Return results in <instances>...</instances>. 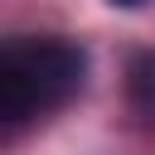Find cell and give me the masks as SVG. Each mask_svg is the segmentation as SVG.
<instances>
[{
    "label": "cell",
    "mask_w": 155,
    "mask_h": 155,
    "mask_svg": "<svg viewBox=\"0 0 155 155\" xmlns=\"http://www.w3.org/2000/svg\"><path fill=\"white\" fill-rule=\"evenodd\" d=\"M82 73L87 58L68 39H0V126H19L63 107L82 87Z\"/></svg>",
    "instance_id": "obj_1"
},
{
    "label": "cell",
    "mask_w": 155,
    "mask_h": 155,
    "mask_svg": "<svg viewBox=\"0 0 155 155\" xmlns=\"http://www.w3.org/2000/svg\"><path fill=\"white\" fill-rule=\"evenodd\" d=\"M131 92H136L140 107L155 111V53H145V58L136 63V73H131Z\"/></svg>",
    "instance_id": "obj_2"
},
{
    "label": "cell",
    "mask_w": 155,
    "mask_h": 155,
    "mask_svg": "<svg viewBox=\"0 0 155 155\" xmlns=\"http://www.w3.org/2000/svg\"><path fill=\"white\" fill-rule=\"evenodd\" d=\"M111 5H126V10H131V5H145V0H111Z\"/></svg>",
    "instance_id": "obj_3"
}]
</instances>
